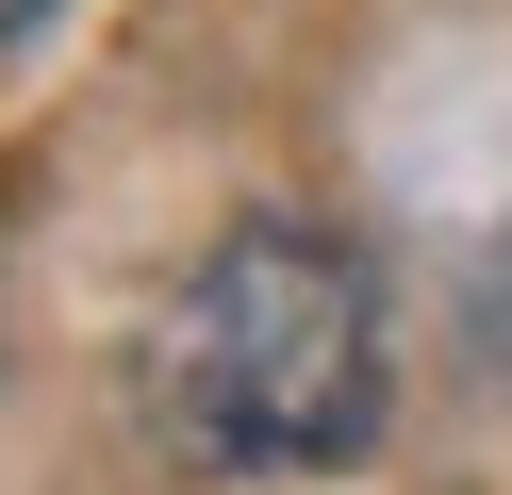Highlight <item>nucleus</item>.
Returning <instances> with one entry per match:
<instances>
[{
	"label": "nucleus",
	"mask_w": 512,
	"mask_h": 495,
	"mask_svg": "<svg viewBox=\"0 0 512 495\" xmlns=\"http://www.w3.org/2000/svg\"><path fill=\"white\" fill-rule=\"evenodd\" d=\"M149 413L182 462H232V479H298L347 462L380 429V297L331 231L248 215L232 248L182 264V297L149 314Z\"/></svg>",
	"instance_id": "f257e3e1"
},
{
	"label": "nucleus",
	"mask_w": 512,
	"mask_h": 495,
	"mask_svg": "<svg viewBox=\"0 0 512 495\" xmlns=\"http://www.w3.org/2000/svg\"><path fill=\"white\" fill-rule=\"evenodd\" d=\"M34 17H50V0H0V50H17V33H34Z\"/></svg>",
	"instance_id": "f03ea898"
}]
</instances>
